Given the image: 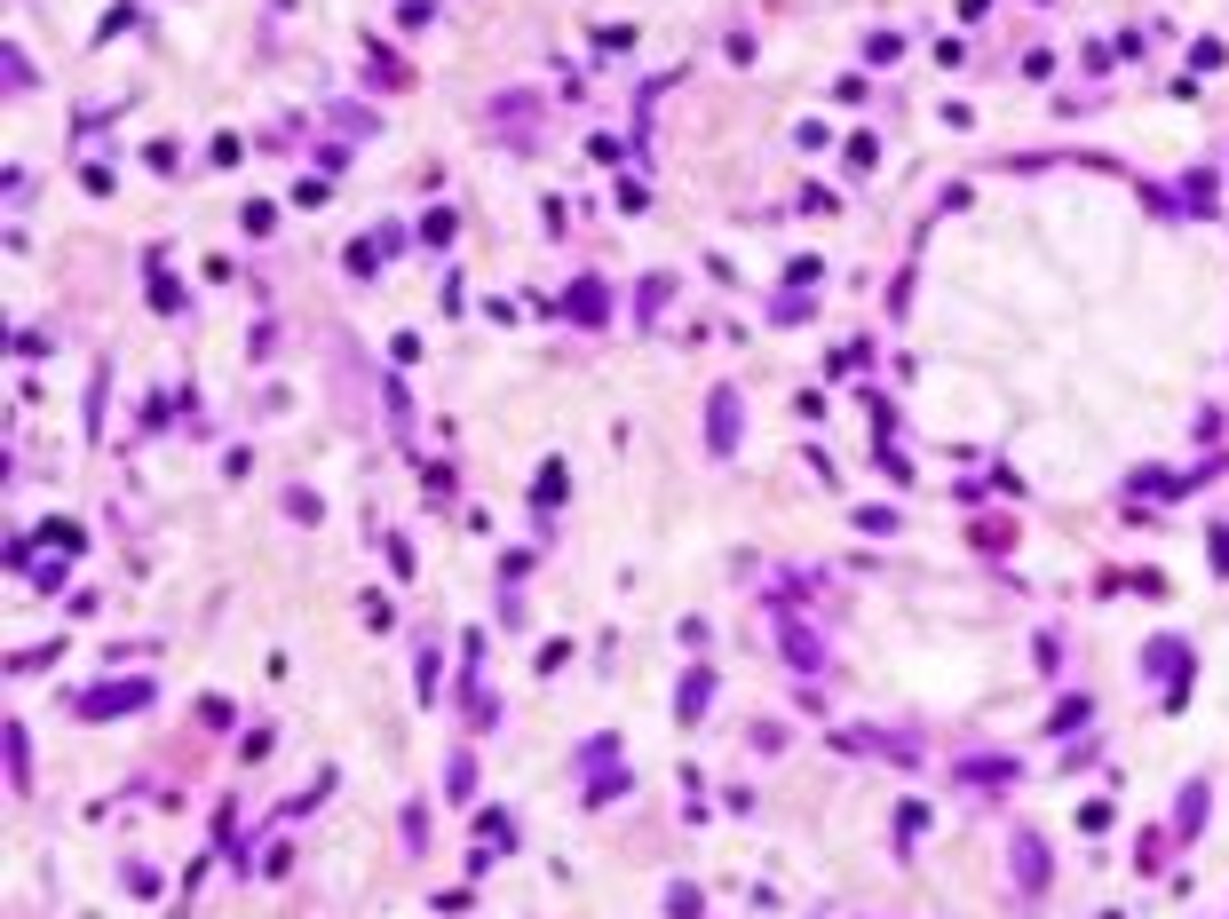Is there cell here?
I'll return each instance as SVG.
<instances>
[{
    "label": "cell",
    "mask_w": 1229,
    "mask_h": 919,
    "mask_svg": "<svg viewBox=\"0 0 1229 919\" xmlns=\"http://www.w3.org/2000/svg\"><path fill=\"white\" fill-rule=\"evenodd\" d=\"M730 444H738V397L722 389L714 397V452H730Z\"/></svg>",
    "instance_id": "1"
}]
</instances>
